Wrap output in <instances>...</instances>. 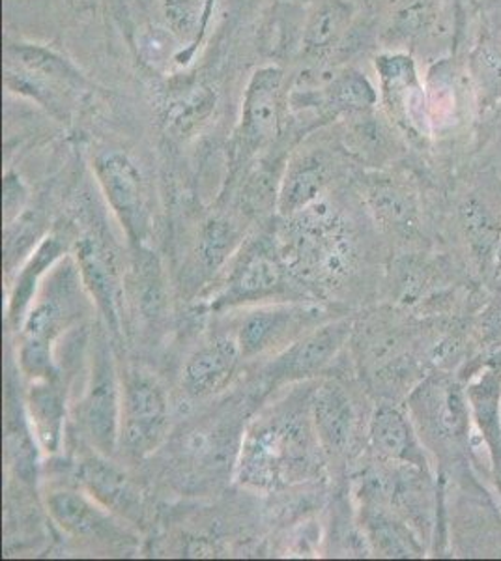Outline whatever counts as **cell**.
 <instances>
[{
	"instance_id": "cell-32",
	"label": "cell",
	"mask_w": 501,
	"mask_h": 561,
	"mask_svg": "<svg viewBox=\"0 0 501 561\" xmlns=\"http://www.w3.org/2000/svg\"><path fill=\"white\" fill-rule=\"evenodd\" d=\"M21 367L31 377H49L53 370L52 345H45L38 341H25V345L21 348Z\"/></svg>"
},
{
	"instance_id": "cell-29",
	"label": "cell",
	"mask_w": 501,
	"mask_h": 561,
	"mask_svg": "<svg viewBox=\"0 0 501 561\" xmlns=\"http://www.w3.org/2000/svg\"><path fill=\"white\" fill-rule=\"evenodd\" d=\"M235 230L230 224L223 219H212L203 232V240L198 245V255L206 268H217L232 249L235 243Z\"/></svg>"
},
{
	"instance_id": "cell-28",
	"label": "cell",
	"mask_w": 501,
	"mask_h": 561,
	"mask_svg": "<svg viewBox=\"0 0 501 561\" xmlns=\"http://www.w3.org/2000/svg\"><path fill=\"white\" fill-rule=\"evenodd\" d=\"M373 201H375L376 211L382 217H386L389 224L397 227H410L413 219L412 198L408 197L407 192L391 184H378L373 190Z\"/></svg>"
},
{
	"instance_id": "cell-3",
	"label": "cell",
	"mask_w": 501,
	"mask_h": 561,
	"mask_svg": "<svg viewBox=\"0 0 501 561\" xmlns=\"http://www.w3.org/2000/svg\"><path fill=\"white\" fill-rule=\"evenodd\" d=\"M421 438L442 455L460 454L470 438V401L455 378L434 375L410 397Z\"/></svg>"
},
{
	"instance_id": "cell-27",
	"label": "cell",
	"mask_w": 501,
	"mask_h": 561,
	"mask_svg": "<svg viewBox=\"0 0 501 561\" xmlns=\"http://www.w3.org/2000/svg\"><path fill=\"white\" fill-rule=\"evenodd\" d=\"M57 255L58 245L53 242V240H47V242L38 249L36 259L26 266L25 272L21 274L20 280H18V288H15V293H13L12 311H10L12 319H18V317L23 314L26 306H29V301L32 300V294L36 290L39 274L57 259Z\"/></svg>"
},
{
	"instance_id": "cell-25",
	"label": "cell",
	"mask_w": 501,
	"mask_h": 561,
	"mask_svg": "<svg viewBox=\"0 0 501 561\" xmlns=\"http://www.w3.org/2000/svg\"><path fill=\"white\" fill-rule=\"evenodd\" d=\"M293 314L288 311H262L249 317L240 333V348L243 356H253L264 351L288 328Z\"/></svg>"
},
{
	"instance_id": "cell-26",
	"label": "cell",
	"mask_w": 501,
	"mask_h": 561,
	"mask_svg": "<svg viewBox=\"0 0 501 561\" xmlns=\"http://www.w3.org/2000/svg\"><path fill=\"white\" fill-rule=\"evenodd\" d=\"M281 279V268L272 256L264 253L249 256L243 262V266L238 270L235 283H232V294L238 298H248L254 294L266 293L277 287Z\"/></svg>"
},
{
	"instance_id": "cell-15",
	"label": "cell",
	"mask_w": 501,
	"mask_h": 561,
	"mask_svg": "<svg viewBox=\"0 0 501 561\" xmlns=\"http://www.w3.org/2000/svg\"><path fill=\"white\" fill-rule=\"evenodd\" d=\"M52 517L71 536L109 541L118 536V528L111 518L90 504L87 497L71 491L53 492L47 500Z\"/></svg>"
},
{
	"instance_id": "cell-21",
	"label": "cell",
	"mask_w": 501,
	"mask_h": 561,
	"mask_svg": "<svg viewBox=\"0 0 501 561\" xmlns=\"http://www.w3.org/2000/svg\"><path fill=\"white\" fill-rule=\"evenodd\" d=\"M468 77L481 107L501 102V39L487 38L468 58Z\"/></svg>"
},
{
	"instance_id": "cell-18",
	"label": "cell",
	"mask_w": 501,
	"mask_h": 561,
	"mask_svg": "<svg viewBox=\"0 0 501 561\" xmlns=\"http://www.w3.org/2000/svg\"><path fill=\"white\" fill-rule=\"evenodd\" d=\"M79 264L87 287L113 324L118 322V279L115 264L102 243L87 238L79 248Z\"/></svg>"
},
{
	"instance_id": "cell-1",
	"label": "cell",
	"mask_w": 501,
	"mask_h": 561,
	"mask_svg": "<svg viewBox=\"0 0 501 561\" xmlns=\"http://www.w3.org/2000/svg\"><path fill=\"white\" fill-rule=\"evenodd\" d=\"M311 431L293 410H277L254 421L241 446L240 478L249 485L273 489L298 476L309 465Z\"/></svg>"
},
{
	"instance_id": "cell-7",
	"label": "cell",
	"mask_w": 501,
	"mask_h": 561,
	"mask_svg": "<svg viewBox=\"0 0 501 561\" xmlns=\"http://www.w3.org/2000/svg\"><path fill=\"white\" fill-rule=\"evenodd\" d=\"M167 427V399L153 378L135 370L127 375L122 397V438L132 454L147 455Z\"/></svg>"
},
{
	"instance_id": "cell-24",
	"label": "cell",
	"mask_w": 501,
	"mask_h": 561,
	"mask_svg": "<svg viewBox=\"0 0 501 561\" xmlns=\"http://www.w3.org/2000/svg\"><path fill=\"white\" fill-rule=\"evenodd\" d=\"M464 229L470 238L471 245L476 248L477 255L490 256L500 242V227L494 214L490 210L489 203L479 195L466 197L460 206Z\"/></svg>"
},
{
	"instance_id": "cell-23",
	"label": "cell",
	"mask_w": 501,
	"mask_h": 561,
	"mask_svg": "<svg viewBox=\"0 0 501 561\" xmlns=\"http://www.w3.org/2000/svg\"><path fill=\"white\" fill-rule=\"evenodd\" d=\"M167 28L180 44H197L214 0H159Z\"/></svg>"
},
{
	"instance_id": "cell-31",
	"label": "cell",
	"mask_w": 501,
	"mask_h": 561,
	"mask_svg": "<svg viewBox=\"0 0 501 561\" xmlns=\"http://www.w3.org/2000/svg\"><path fill=\"white\" fill-rule=\"evenodd\" d=\"M373 524L376 541L380 542L387 556H412L419 552L418 545L407 529L400 528V524L391 518L376 517Z\"/></svg>"
},
{
	"instance_id": "cell-17",
	"label": "cell",
	"mask_w": 501,
	"mask_h": 561,
	"mask_svg": "<svg viewBox=\"0 0 501 561\" xmlns=\"http://www.w3.org/2000/svg\"><path fill=\"white\" fill-rule=\"evenodd\" d=\"M312 417L318 438L331 451H343L349 446L354 425V410L349 397L337 383H324L312 401Z\"/></svg>"
},
{
	"instance_id": "cell-11",
	"label": "cell",
	"mask_w": 501,
	"mask_h": 561,
	"mask_svg": "<svg viewBox=\"0 0 501 561\" xmlns=\"http://www.w3.org/2000/svg\"><path fill=\"white\" fill-rule=\"evenodd\" d=\"M371 442L384 459L397 460L400 465L412 466L423 472L429 470L418 434L413 433L407 415L397 409L382 407L376 410L371 423Z\"/></svg>"
},
{
	"instance_id": "cell-9",
	"label": "cell",
	"mask_w": 501,
	"mask_h": 561,
	"mask_svg": "<svg viewBox=\"0 0 501 561\" xmlns=\"http://www.w3.org/2000/svg\"><path fill=\"white\" fill-rule=\"evenodd\" d=\"M354 20L352 0H317L307 12L301 33L305 62H328L349 38Z\"/></svg>"
},
{
	"instance_id": "cell-13",
	"label": "cell",
	"mask_w": 501,
	"mask_h": 561,
	"mask_svg": "<svg viewBox=\"0 0 501 561\" xmlns=\"http://www.w3.org/2000/svg\"><path fill=\"white\" fill-rule=\"evenodd\" d=\"M330 179L331 163L324 153H299L286 169L280 195L281 214L294 216L317 203Z\"/></svg>"
},
{
	"instance_id": "cell-34",
	"label": "cell",
	"mask_w": 501,
	"mask_h": 561,
	"mask_svg": "<svg viewBox=\"0 0 501 561\" xmlns=\"http://www.w3.org/2000/svg\"><path fill=\"white\" fill-rule=\"evenodd\" d=\"M498 262H500V268H501V249H500V259H498Z\"/></svg>"
},
{
	"instance_id": "cell-5",
	"label": "cell",
	"mask_w": 501,
	"mask_h": 561,
	"mask_svg": "<svg viewBox=\"0 0 501 561\" xmlns=\"http://www.w3.org/2000/svg\"><path fill=\"white\" fill-rule=\"evenodd\" d=\"M285 84V71L277 66H262L253 71L243 94L240 126L236 131L240 152H257L280 135L283 105L288 102Z\"/></svg>"
},
{
	"instance_id": "cell-4",
	"label": "cell",
	"mask_w": 501,
	"mask_h": 561,
	"mask_svg": "<svg viewBox=\"0 0 501 561\" xmlns=\"http://www.w3.org/2000/svg\"><path fill=\"white\" fill-rule=\"evenodd\" d=\"M375 68L387 115L407 131L429 137L432 134L429 100L415 60L407 53H382L376 57Z\"/></svg>"
},
{
	"instance_id": "cell-20",
	"label": "cell",
	"mask_w": 501,
	"mask_h": 561,
	"mask_svg": "<svg viewBox=\"0 0 501 561\" xmlns=\"http://www.w3.org/2000/svg\"><path fill=\"white\" fill-rule=\"evenodd\" d=\"M449 60H442L432 66L426 73V100L431 115L432 131L434 128L449 126L458 121V111L463 105V81Z\"/></svg>"
},
{
	"instance_id": "cell-33",
	"label": "cell",
	"mask_w": 501,
	"mask_h": 561,
	"mask_svg": "<svg viewBox=\"0 0 501 561\" xmlns=\"http://www.w3.org/2000/svg\"><path fill=\"white\" fill-rule=\"evenodd\" d=\"M487 365H490V367H496V369L501 370V352H498L496 356L490 357L489 362H487Z\"/></svg>"
},
{
	"instance_id": "cell-10",
	"label": "cell",
	"mask_w": 501,
	"mask_h": 561,
	"mask_svg": "<svg viewBox=\"0 0 501 561\" xmlns=\"http://www.w3.org/2000/svg\"><path fill=\"white\" fill-rule=\"evenodd\" d=\"M81 483L87 491L105 507L115 511L127 520H140L143 517V502L139 492L135 491L132 481L124 473L109 465L107 460L92 459L84 460L79 470Z\"/></svg>"
},
{
	"instance_id": "cell-12",
	"label": "cell",
	"mask_w": 501,
	"mask_h": 561,
	"mask_svg": "<svg viewBox=\"0 0 501 561\" xmlns=\"http://www.w3.org/2000/svg\"><path fill=\"white\" fill-rule=\"evenodd\" d=\"M304 105H320L331 115H365L378 105V90L360 70L337 71L330 84L315 94H291Z\"/></svg>"
},
{
	"instance_id": "cell-14",
	"label": "cell",
	"mask_w": 501,
	"mask_h": 561,
	"mask_svg": "<svg viewBox=\"0 0 501 561\" xmlns=\"http://www.w3.org/2000/svg\"><path fill=\"white\" fill-rule=\"evenodd\" d=\"M241 356L240 343L230 337L216 339L191 356L184 369V389L193 397L208 396L221 388L235 373Z\"/></svg>"
},
{
	"instance_id": "cell-16",
	"label": "cell",
	"mask_w": 501,
	"mask_h": 561,
	"mask_svg": "<svg viewBox=\"0 0 501 561\" xmlns=\"http://www.w3.org/2000/svg\"><path fill=\"white\" fill-rule=\"evenodd\" d=\"M471 414L487 442L496 473L501 476V370L485 365L481 377L468 388Z\"/></svg>"
},
{
	"instance_id": "cell-19",
	"label": "cell",
	"mask_w": 501,
	"mask_h": 561,
	"mask_svg": "<svg viewBox=\"0 0 501 561\" xmlns=\"http://www.w3.org/2000/svg\"><path fill=\"white\" fill-rule=\"evenodd\" d=\"M346 330L349 325L331 324L322 328L320 332L307 335L301 343L281 357L275 369L280 370L281 377H301L320 369L341 346Z\"/></svg>"
},
{
	"instance_id": "cell-22",
	"label": "cell",
	"mask_w": 501,
	"mask_h": 561,
	"mask_svg": "<svg viewBox=\"0 0 501 561\" xmlns=\"http://www.w3.org/2000/svg\"><path fill=\"white\" fill-rule=\"evenodd\" d=\"M29 407L34 421V431L42 446L47 451H57L64 423V404L60 393L49 383L36 386L32 388Z\"/></svg>"
},
{
	"instance_id": "cell-2",
	"label": "cell",
	"mask_w": 501,
	"mask_h": 561,
	"mask_svg": "<svg viewBox=\"0 0 501 561\" xmlns=\"http://www.w3.org/2000/svg\"><path fill=\"white\" fill-rule=\"evenodd\" d=\"M4 70L8 89L53 111L71 105L87 84L83 73L70 60L44 45H8Z\"/></svg>"
},
{
	"instance_id": "cell-6",
	"label": "cell",
	"mask_w": 501,
	"mask_h": 561,
	"mask_svg": "<svg viewBox=\"0 0 501 561\" xmlns=\"http://www.w3.org/2000/svg\"><path fill=\"white\" fill-rule=\"evenodd\" d=\"M94 173L127 237L137 242L148 224L147 193L139 169L121 150H105L95 156Z\"/></svg>"
},
{
	"instance_id": "cell-8",
	"label": "cell",
	"mask_w": 501,
	"mask_h": 561,
	"mask_svg": "<svg viewBox=\"0 0 501 561\" xmlns=\"http://www.w3.org/2000/svg\"><path fill=\"white\" fill-rule=\"evenodd\" d=\"M118 388L113 362L105 348L95 356L92 383L84 399L83 423L90 440L102 454L111 455L118 436Z\"/></svg>"
},
{
	"instance_id": "cell-30",
	"label": "cell",
	"mask_w": 501,
	"mask_h": 561,
	"mask_svg": "<svg viewBox=\"0 0 501 561\" xmlns=\"http://www.w3.org/2000/svg\"><path fill=\"white\" fill-rule=\"evenodd\" d=\"M7 444L18 473H21L25 481L36 478V451L23 421L12 420V417L8 420Z\"/></svg>"
}]
</instances>
